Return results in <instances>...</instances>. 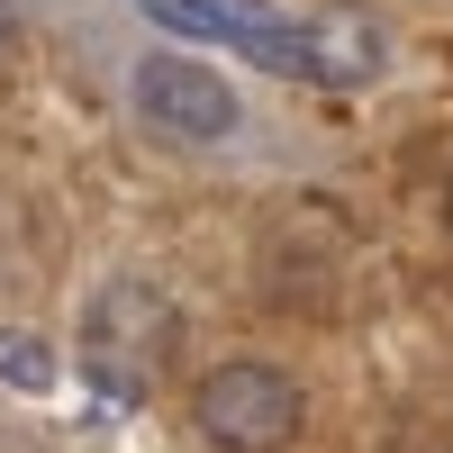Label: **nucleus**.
I'll return each mask as SVG.
<instances>
[{
  "label": "nucleus",
  "instance_id": "obj_1",
  "mask_svg": "<svg viewBox=\"0 0 453 453\" xmlns=\"http://www.w3.org/2000/svg\"><path fill=\"white\" fill-rule=\"evenodd\" d=\"M173 345H181V318H173V299L145 281V273H119V281L91 290V318H82V381L100 390V408L155 399Z\"/></svg>",
  "mask_w": 453,
  "mask_h": 453
},
{
  "label": "nucleus",
  "instance_id": "obj_2",
  "mask_svg": "<svg viewBox=\"0 0 453 453\" xmlns=\"http://www.w3.org/2000/svg\"><path fill=\"white\" fill-rule=\"evenodd\" d=\"M299 426H309V399L273 363H218L200 381V435L218 453H290Z\"/></svg>",
  "mask_w": 453,
  "mask_h": 453
},
{
  "label": "nucleus",
  "instance_id": "obj_3",
  "mask_svg": "<svg viewBox=\"0 0 453 453\" xmlns=\"http://www.w3.org/2000/svg\"><path fill=\"white\" fill-rule=\"evenodd\" d=\"M145 19H164L181 36H218V46H236L254 64H273V73H299L309 82V19H273V10H254V0H136Z\"/></svg>",
  "mask_w": 453,
  "mask_h": 453
},
{
  "label": "nucleus",
  "instance_id": "obj_4",
  "mask_svg": "<svg viewBox=\"0 0 453 453\" xmlns=\"http://www.w3.org/2000/svg\"><path fill=\"white\" fill-rule=\"evenodd\" d=\"M136 109H145V127L191 136V145L236 127V91H226L209 64H191V55H155V64H145L136 73Z\"/></svg>",
  "mask_w": 453,
  "mask_h": 453
},
{
  "label": "nucleus",
  "instance_id": "obj_5",
  "mask_svg": "<svg viewBox=\"0 0 453 453\" xmlns=\"http://www.w3.org/2000/svg\"><path fill=\"white\" fill-rule=\"evenodd\" d=\"M381 73V19H363V10H318L309 19V82L326 91H354Z\"/></svg>",
  "mask_w": 453,
  "mask_h": 453
},
{
  "label": "nucleus",
  "instance_id": "obj_6",
  "mask_svg": "<svg viewBox=\"0 0 453 453\" xmlns=\"http://www.w3.org/2000/svg\"><path fill=\"white\" fill-rule=\"evenodd\" d=\"M0 390H19V399H46V390H55V354H46V335L0 326Z\"/></svg>",
  "mask_w": 453,
  "mask_h": 453
},
{
  "label": "nucleus",
  "instance_id": "obj_7",
  "mask_svg": "<svg viewBox=\"0 0 453 453\" xmlns=\"http://www.w3.org/2000/svg\"><path fill=\"white\" fill-rule=\"evenodd\" d=\"M0 55H10V10H0Z\"/></svg>",
  "mask_w": 453,
  "mask_h": 453
},
{
  "label": "nucleus",
  "instance_id": "obj_8",
  "mask_svg": "<svg viewBox=\"0 0 453 453\" xmlns=\"http://www.w3.org/2000/svg\"><path fill=\"white\" fill-rule=\"evenodd\" d=\"M444 218H453V191H444Z\"/></svg>",
  "mask_w": 453,
  "mask_h": 453
}]
</instances>
